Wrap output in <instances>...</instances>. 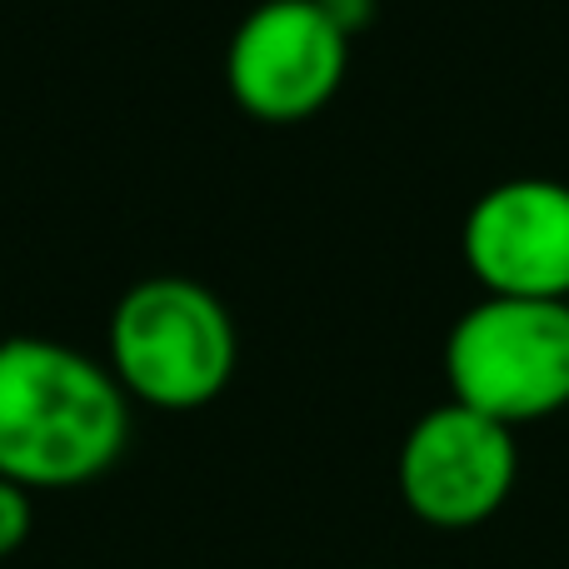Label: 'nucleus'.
I'll use <instances>...</instances> for the list:
<instances>
[{"instance_id":"obj_1","label":"nucleus","mask_w":569,"mask_h":569,"mask_svg":"<svg viewBox=\"0 0 569 569\" xmlns=\"http://www.w3.org/2000/svg\"><path fill=\"white\" fill-rule=\"evenodd\" d=\"M130 395L106 360L46 335L0 340V475L30 495L76 490L116 470Z\"/></svg>"},{"instance_id":"obj_2","label":"nucleus","mask_w":569,"mask_h":569,"mask_svg":"<svg viewBox=\"0 0 569 569\" xmlns=\"http://www.w3.org/2000/svg\"><path fill=\"white\" fill-rule=\"evenodd\" d=\"M106 365L130 400L150 410H206L240 365V335L226 300L190 276L136 280L106 325Z\"/></svg>"},{"instance_id":"obj_3","label":"nucleus","mask_w":569,"mask_h":569,"mask_svg":"<svg viewBox=\"0 0 569 569\" xmlns=\"http://www.w3.org/2000/svg\"><path fill=\"white\" fill-rule=\"evenodd\" d=\"M450 400L490 420L535 425L569 405V300L485 295L445 340Z\"/></svg>"},{"instance_id":"obj_4","label":"nucleus","mask_w":569,"mask_h":569,"mask_svg":"<svg viewBox=\"0 0 569 569\" xmlns=\"http://www.w3.org/2000/svg\"><path fill=\"white\" fill-rule=\"evenodd\" d=\"M350 70V30L325 0H260L226 46V86L260 126L320 116Z\"/></svg>"},{"instance_id":"obj_5","label":"nucleus","mask_w":569,"mask_h":569,"mask_svg":"<svg viewBox=\"0 0 569 569\" xmlns=\"http://www.w3.org/2000/svg\"><path fill=\"white\" fill-rule=\"evenodd\" d=\"M520 475L515 430L460 400H445L410 425L395 455V485L430 530H475L505 510Z\"/></svg>"},{"instance_id":"obj_6","label":"nucleus","mask_w":569,"mask_h":569,"mask_svg":"<svg viewBox=\"0 0 569 569\" xmlns=\"http://www.w3.org/2000/svg\"><path fill=\"white\" fill-rule=\"evenodd\" d=\"M460 256L485 295L569 300V186L545 176L490 186L460 226Z\"/></svg>"},{"instance_id":"obj_7","label":"nucleus","mask_w":569,"mask_h":569,"mask_svg":"<svg viewBox=\"0 0 569 569\" xmlns=\"http://www.w3.org/2000/svg\"><path fill=\"white\" fill-rule=\"evenodd\" d=\"M30 525H36V495L0 475V560L30 540Z\"/></svg>"}]
</instances>
